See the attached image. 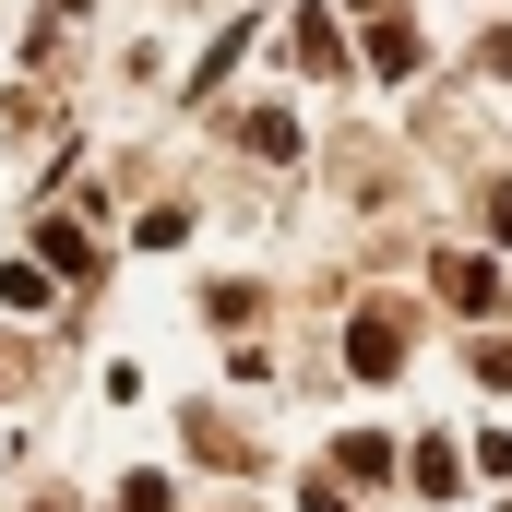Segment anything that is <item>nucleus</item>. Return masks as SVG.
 Segmentation results:
<instances>
[{
  "label": "nucleus",
  "mask_w": 512,
  "mask_h": 512,
  "mask_svg": "<svg viewBox=\"0 0 512 512\" xmlns=\"http://www.w3.org/2000/svg\"><path fill=\"white\" fill-rule=\"evenodd\" d=\"M405 370V310H358L346 322V382H393Z\"/></svg>",
  "instance_id": "f257e3e1"
},
{
  "label": "nucleus",
  "mask_w": 512,
  "mask_h": 512,
  "mask_svg": "<svg viewBox=\"0 0 512 512\" xmlns=\"http://www.w3.org/2000/svg\"><path fill=\"white\" fill-rule=\"evenodd\" d=\"M441 298H453L465 322H501L512 286H501V262H489V251H453V262H441Z\"/></svg>",
  "instance_id": "f03ea898"
},
{
  "label": "nucleus",
  "mask_w": 512,
  "mask_h": 512,
  "mask_svg": "<svg viewBox=\"0 0 512 512\" xmlns=\"http://www.w3.org/2000/svg\"><path fill=\"white\" fill-rule=\"evenodd\" d=\"M370 72H382V84H405V72H417V24H405V12H382V24H370Z\"/></svg>",
  "instance_id": "7ed1b4c3"
},
{
  "label": "nucleus",
  "mask_w": 512,
  "mask_h": 512,
  "mask_svg": "<svg viewBox=\"0 0 512 512\" xmlns=\"http://www.w3.org/2000/svg\"><path fill=\"white\" fill-rule=\"evenodd\" d=\"M36 262H48V274H84V227H72V215H36Z\"/></svg>",
  "instance_id": "20e7f679"
},
{
  "label": "nucleus",
  "mask_w": 512,
  "mask_h": 512,
  "mask_svg": "<svg viewBox=\"0 0 512 512\" xmlns=\"http://www.w3.org/2000/svg\"><path fill=\"white\" fill-rule=\"evenodd\" d=\"M298 60H310V72H346V36H334V12H298Z\"/></svg>",
  "instance_id": "39448f33"
},
{
  "label": "nucleus",
  "mask_w": 512,
  "mask_h": 512,
  "mask_svg": "<svg viewBox=\"0 0 512 512\" xmlns=\"http://www.w3.org/2000/svg\"><path fill=\"white\" fill-rule=\"evenodd\" d=\"M405 477H417V489H429V501H453V489H465V465H453V453H441V441H417V453H405Z\"/></svg>",
  "instance_id": "423d86ee"
},
{
  "label": "nucleus",
  "mask_w": 512,
  "mask_h": 512,
  "mask_svg": "<svg viewBox=\"0 0 512 512\" xmlns=\"http://www.w3.org/2000/svg\"><path fill=\"white\" fill-rule=\"evenodd\" d=\"M334 465H346V477H393V441H370V429H346V441H334Z\"/></svg>",
  "instance_id": "0eeeda50"
},
{
  "label": "nucleus",
  "mask_w": 512,
  "mask_h": 512,
  "mask_svg": "<svg viewBox=\"0 0 512 512\" xmlns=\"http://www.w3.org/2000/svg\"><path fill=\"white\" fill-rule=\"evenodd\" d=\"M251 155H298V120L286 108H251Z\"/></svg>",
  "instance_id": "6e6552de"
},
{
  "label": "nucleus",
  "mask_w": 512,
  "mask_h": 512,
  "mask_svg": "<svg viewBox=\"0 0 512 512\" xmlns=\"http://www.w3.org/2000/svg\"><path fill=\"white\" fill-rule=\"evenodd\" d=\"M477 382H489V393H512V334H501V346H477Z\"/></svg>",
  "instance_id": "1a4fd4ad"
},
{
  "label": "nucleus",
  "mask_w": 512,
  "mask_h": 512,
  "mask_svg": "<svg viewBox=\"0 0 512 512\" xmlns=\"http://www.w3.org/2000/svg\"><path fill=\"white\" fill-rule=\"evenodd\" d=\"M310 512H358V501H346V489H334V477H322V489H310Z\"/></svg>",
  "instance_id": "9d476101"
}]
</instances>
